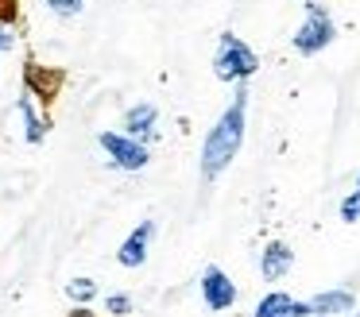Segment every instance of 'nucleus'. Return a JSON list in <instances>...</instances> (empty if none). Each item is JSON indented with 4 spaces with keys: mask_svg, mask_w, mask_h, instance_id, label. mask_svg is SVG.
Returning <instances> with one entry per match:
<instances>
[{
    "mask_svg": "<svg viewBox=\"0 0 360 317\" xmlns=\"http://www.w3.org/2000/svg\"><path fill=\"white\" fill-rule=\"evenodd\" d=\"M302 4H310V0H302Z\"/></svg>",
    "mask_w": 360,
    "mask_h": 317,
    "instance_id": "obj_20",
    "label": "nucleus"
},
{
    "mask_svg": "<svg viewBox=\"0 0 360 317\" xmlns=\"http://www.w3.org/2000/svg\"><path fill=\"white\" fill-rule=\"evenodd\" d=\"M341 221H349V224L360 221V190H352L349 198L341 201Z\"/></svg>",
    "mask_w": 360,
    "mask_h": 317,
    "instance_id": "obj_16",
    "label": "nucleus"
},
{
    "mask_svg": "<svg viewBox=\"0 0 360 317\" xmlns=\"http://www.w3.org/2000/svg\"><path fill=\"white\" fill-rule=\"evenodd\" d=\"M244 112H248V89L244 82L236 85V97L233 105L221 112V120L205 131V143H202V178H217L229 162L236 159V151L244 147Z\"/></svg>",
    "mask_w": 360,
    "mask_h": 317,
    "instance_id": "obj_1",
    "label": "nucleus"
},
{
    "mask_svg": "<svg viewBox=\"0 0 360 317\" xmlns=\"http://www.w3.org/2000/svg\"><path fill=\"white\" fill-rule=\"evenodd\" d=\"M58 85H63V74H51V70H43L39 62H27L24 66V93H32V97H39L43 105H51V101L58 97Z\"/></svg>",
    "mask_w": 360,
    "mask_h": 317,
    "instance_id": "obj_7",
    "label": "nucleus"
},
{
    "mask_svg": "<svg viewBox=\"0 0 360 317\" xmlns=\"http://www.w3.org/2000/svg\"><path fill=\"white\" fill-rule=\"evenodd\" d=\"M256 70H259L256 51H252V46L244 43L240 35H233V31H221L217 54H213V74H217V82L240 85V82H248Z\"/></svg>",
    "mask_w": 360,
    "mask_h": 317,
    "instance_id": "obj_2",
    "label": "nucleus"
},
{
    "mask_svg": "<svg viewBox=\"0 0 360 317\" xmlns=\"http://www.w3.org/2000/svg\"><path fill=\"white\" fill-rule=\"evenodd\" d=\"M20 116H24L27 143H43V139H47V131H51V124H47V116L35 112V97H32V93H24V97H20Z\"/></svg>",
    "mask_w": 360,
    "mask_h": 317,
    "instance_id": "obj_11",
    "label": "nucleus"
},
{
    "mask_svg": "<svg viewBox=\"0 0 360 317\" xmlns=\"http://www.w3.org/2000/svg\"><path fill=\"white\" fill-rule=\"evenodd\" d=\"M8 46H12V31L4 27V23H0V54L8 51Z\"/></svg>",
    "mask_w": 360,
    "mask_h": 317,
    "instance_id": "obj_17",
    "label": "nucleus"
},
{
    "mask_svg": "<svg viewBox=\"0 0 360 317\" xmlns=\"http://www.w3.org/2000/svg\"><path fill=\"white\" fill-rule=\"evenodd\" d=\"M333 39H337L333 15H329L326 8L318 4V0H310V4H306L302 23H298V31H295V51L310 58V54H321V51H326Z\"/></svg>",
    "mask_w": 360,
    "mask_h": 317,
    "instance_id": "obj_3",
    "label": "nucleus"
},
{
    "mask_svg": "<svg viewBox=\"0 0 360 317\" xmlns=\"http://www.w3.org/2000/svg\"><path fill=\"white\" fill-rule=\"evenodd\" d=\"M70 317H94V313H89V309H86V306H82V309H74V313H70Z\"/></svg>",
    "mask_w": 360,
    "mask_h": 317,
    "instance_id": "obj_18",
    "label": "nucleus"
},
{
    "mask_svg": "<svg viewBox=\"0 0 360 317\" xmlns=\"http://www.w3.org/2000/svg\"><path fill=\"white\" fill-rule=\"evenodd\" d=\"M66 298L86 306V302L97 298V283H94V278H70V283H66Z\"/></svg>",
    "mask_w": 360,
    "mask_h": 317,
    "instance_id": "obj_13",
    "label": "nucleus"
},
{
    "mask_svg": "<svg viewBox=\"0 0 360 317\" xmlns=\"http://www.w3.org/2000/svg\"><path fill=\"white\" fill-rule=\"evenodd\" d=\"M202 302H205V309H213V313L236 306V283L217 267V263H210V267L202 271Z\"/></svg>",
    "mask_w": 360,
    "mask_h": 317,
    "instance_id": "obj_5",
    "label": "nucleus"
},
{
    "mask_svg": "<svg viewBox=\"0 0 360 317\" xmlns=\"http://www.w3.org/2000/svg\"><path fill=\"white\" fill-rule=\"evenodd\" d=\"M47 8H51L55 15H63V20H74V15L86 8V0H47Z\"/></svg>",
    "mask_w": 360,
    "mask_h": 317,
    "instance_id": "obj_14",
    "label": "nucleus"
},
{
    "mask_svg": "<svg viewBox=\"0 0 360 317\" xmlns=\"http://www.w3.org/2000/svg\"><path fill=\"white\" fill-rule=\"evenodd\" d=\"M295 306H298V302L290 298V294L271 290L267 298L256 302V313H252V317H295Z\"/></svg>",
    "mask_w": 360,
    "mask_h": 317,
    "instance_id": "obj_12",
    "label": "nucleus"
},
{
    "mask_svg": "<svg viewBox=\"0 0 360 317\" xmlns=\"http://www.w3.org/2000/svg\"><path fill=\"white\" fill-rule=\"evenodd\" d=\"M290 263H295V252H290L283 240H271V244L264 247V255H259V271H264L267 283H275V278H283L290 271Z\"/></svg>",
    "mask_w": 360,
    "mask_h": 317,
    "instance_id": "obj_9",
    "label": "nucleus"
},
{
    "mask_svg": "<svg viewBox=\"0 0 360 317\" xmlns=\"http://www.w3.org/2000/svg\"><path fill=\"white\" fill-rule=\"evenodd\" d=\"M151 236H155V221H140L132 232L124 236V244L117 247V263L120 267H143L148 263V247H151Z\"/></svg>",
    "mask_w": 360,
    "mask_h": 317,
    "instance_id": "obj_6",
    "label": "nucleus"
},
{
    "mask_svg": "<svg viewBox=\"0 0 360 317\" xmlns=\"http://www.w3.org/2000/svg\"><path fill=\"white\" fill-rule=\"evenodd\" d=\"M349 309H356L352 290H321V294L310 298V313L314 317H337V313H349Z\"/></svg>",
    "mask_w": 360,
    "mask_h": 317,
    "instance_id": "obj_10",
    "label": "nucleus"
},
{
    "mask_svg": "<svg viewBox=\"0 0 360 317\" xmlns=\"http://www.w3.org/2000/svg\"><path fill=\"white\" fill-rule=\"evenodd\" d=\"M105 309H109L112 317H128L132 313V298H128V294H109V298H105Z\"/></svg>",
    "mask_w": 360,
    "mask_h": 317,
    "instance_id": "obj_15",
    "label": "nucleus"
},
{
    "mask_svg": "<svg viewBox=\"0 0 360 317\" xmlns=\"http://www.w3.org/2000/svg\"><path fill=\"white\" fill-rule=\"evenodd\" d=\"M356 190H360V178H356Z\"/></svg>",
    "mask_w": 360,
    "mask_h": 317,
    "instance_id": "obj_19",
    "label": "nucleus"
},
{
    "mask_svg": "<svg viewBox=\"0 0 360 317\" xmlns=\"http://www.w3.org/2000/svg\"><path fill=\"white\" fill-rule=\"evenodd\" d=\"M97 143H101V151L109 155L112 167H120V170H143V167H148V159H151L148 143L132 139L128 131H101Z\"/></svg>",
    "mask_w": 360,
    "mask_h": 317,
    "instance_id": "obj_4",
    "label": "nucleus"
},
{
    "mask_svg": "<svg viewBox=\"0 0 360 317\" xmlns=\"http://www.w3.org/2000/svg\"><path fill=\"white\" fill-rule=\"evenodd\" d=\"M155 120H159V108L151 105V101H140V105H132L124 112V128L120 131H128L132 139H140V143H148V139H155Z\"/></svg>",
    "mask_w": 360,
    "mask_h": 317,
    "instance_id": "obj_8",
    "label": "nucleus"
}]
</instances>
